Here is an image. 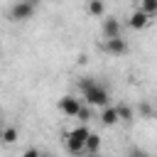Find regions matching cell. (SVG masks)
<instances>
[{
  "mask_svg": "<svg viewBox=\"0 0 157 157\" xmlns=\"http://www.w3.org/2000/svg\"><path fill=\"white\" fill-rule=\"evenodd\" d=\"M98 118H101V123H103V125H108V128H110V125H115V123H118V110H115V105L103 108Z\"/></svg>",
  "mask_w": 157,
  "mask_h": 157,
  "instance_id": "cell-8",
  "label": "cell"
},
{
  "mask_svg": "<svg viewBox=\"0 0 157 157\" xmlns=\"http://www.w3.org/2000/svg\"><path fill=\"white\" fill-rule=\"evenodd\" d=\"M2 130H5V128H2V125H0V142H2Z\"/></svg>",
  "mask_w": 157,
  "mask_h": 157,
  "instance_id": "cell-18",
  "label": "cell"
},
{
  "mask_svg": "<svg viewBox=\"0 0 157 157\" xmlns=\"http://www.w3.org/2000/svg\"><path fill=\"white\" fill-rule=\"evenodd\" d=\"M81 123H88L91 120V105H81V110H78V115H76Z\"/></svg>",
  "mask_w": 157,
  "mask_h": 157,
  "instance_id": "cell-14",
  "label": "cell"
},
{
  "mask_svg": "<svg viewBox=\"0 0 157 157\" xmlns=\"http://www.w3.org/2000/svg\"><path fill=\"white\" fill-rule=\"evenodd\" d=\"M128 157H147V152L142 147H130L128 150Z\"/></svg>",
  "mask_w": 157,
  "mask_h": 157,
  "instance_id": "cell-15",
  "label": "cell"
},
{
  "mask_svg": "<svg viewBox=\"0 0 157 157\" xmlns=\"http://www.w3.org/2000/svg\"><path fill=\"white\" fill-rule=\"evenodd\" d=\"M98 150H101V137L98 132H91L86 140V155H98Z\"/></svg>",
  "mask_w": 157,
  "mask_h": 157,
  "instance_id": "cell-10",
  "label": "cell"
},
{
  "mask_svg": "<svg viewBox=\"0 0 157 157\" xmlns=\"http://www.w3.org/2000/svg\"><path fill=\"white\" fill-rule=\"evenodd\" d=\"M42 157H49V155H42Z\"/></svg>",
  "mask_w": 157,
  "mask_h": 157,
  "instance_id": "cell-20",
  "label": "cell"
},
{
  "mask_svg": "<svg viewBox=\"0 0 157 157\" xmlns=\"http://www.w3.org/2000/svg\"><path fill=\"white\" fill-rule=\"evenodd\" d=\"M88 12L98 17V15H103V12H105V5H103L101 0H91V2H88Z\"/></svg>",
  "mask_w": 157,
  "mask_h": 157,
  "instance_id": "cell-13",
  "label": "cell"
},
{
  "mask_svg": "<svg viewBox=\"0 0 157 157\" xmlns=\"http://www.w3.org/2000/svg\"><path fill=\"white\" fill-rule=\"evenodd\" d=\"M81 101L76 98V96H64L61 101H59V108H61V113L64 115H69V118H76L78 115V110H81Z\"/></svg>",
  "mask_w": 157,
  "mask_h": 157,
  "instance_id": "cell-4",
  "label": "cell"
},
{
  "mask_svg": "<svg viewBox=\"0 0 157 157\" xmlns=\"http://www.w3.org/2000/svg\"><path fill=\"white\" fill-rule=\"evenodd\" d=\"M17 137H20V132H17V128H12V125H7V128L2 130V142H5V145H12V142H17Z\"/></svg>",
  "mask_w": 157,
  "mask_h": 157,
  "instance_id": "cell-11",
  "label": "cell"
},
{
  "mask_svg": "<svg viewBox=\"0 0 157 157\" xmlns=\"http://www.w3.org/2000/svg\"><path fill=\"white\" fill-rule=\"evenodd\" d=\"M140 113H142V115H150V113H152V108H150L147 103H142V105H140Z\"/></svg>",
  "mask_w": 157,
  "mask_h": 157,
  "instance_id": "cell-17",
  "label": "cell"
},
{
  "mask_svg": "<svg viewBox=\"0 0 157 157\" xmlns=\"http://www.w3.org/2000/svg\"><path fill=\"white\" fill-rule=\"evenodd\" d=\"M103 52H108L110 56H123V54L128 52V42H125L123 37H118V39H105V42H103Z\"/></svg>",
  "mask_w": 157,
  "mask_h": 157,
  "instance_id": "cell-5",
  "label": "cell"
},
{
  "mask_svg": "<svg viewBox=\"0 0 157 157\" xmlns=\"http://www.w3.org/2000/svg\"><path fill=\"white\" fill-rule=\"evenodd\" d=\"M78 88H81V96H83L86 105H101V108H108V91H105L98 81H93L91 76H86V78L78 81Z\"/></svg>",
  "mask_w": 157,
  "mask_h": 157,
  "instance_id": "cell-1",
  "label": "cell"
},
{
  "mask_svg": "<svg viewBox=\"0 0 157 157\" xmlns=\"http://www.w3.org/2000/svg\"><path fill=\"white\" fill-rule=\"evenodd\" d=\"M115 110H118V120H120V123H132V118H135V110H132L130 105H125V103H118V105H115Z\"/></svg>",
  "mask_w": 157,
  "mask_h": 157,
  "instance_id": "cell-9",
  "label": "cell"
},
{
  "mask_svg": "<svg viewBox=\"0 0 157 157\" xmlns=\"http://www.w3.org/2000/svg\"><path fill=\"white\" fill-rule=\"evenodd\" d=\"M120 32H123V27H120V20L118 17H105L103 20V37L105 39H118Z\"/></svg>",
  "mask_w": 157,
  "mask_h": 157,
  "instance_id": "cell-6",
  "label": "cell"
},
{
  "mask_svg": "<svg viewBox=\"0 0 157 157\" xmlns=\"http://www.w3.org/2000/svg\"><path fill=\"white\" fill-rule=\"evenodd\" d=\"M150 20H152V17H147V15L142 12V10H135V12L130 15L128 25H130L132 29H142V27H147V25H150Z\"/></svg>",
  "mask_w": 157,
  "mask_h": 157,
  "instance_id": "cell-7",
  "label": "cell"
},
{
  "mask_svg": "<svg viewBox=\"0 0 157 157\" xmlns=\"http://www.w3.org/2000/svg\"><path fill=\"white\" fill-rule=\"evenodd\" d=\"M137 10H142L147 17H155V15H157V0H142Z\"/></svg>",
  "mask_w": 157,
  "mask_h": 157,
  "instance_id": "cell-12",
  "label": "cell"
},
{
  "mask_svg": "<svg viewBox=\"0 0 157 157\" xmlns=\"http://www.w3.org/2000/svg\"><path fill=\"white\" fill-rule=\"evenodd\" d=\"M88 135H91V130H88L86 125H78V128L69 130V132H66V147H69V152H71V155L86 152V140H88Z\"/></svg>",
  "mask_w": 157,
  "mask_h": 157,
  "instance_id": "cell-2",
  "label": "cell"
},
{
  "mask_svg": "<svg viewBox=\"0 0 157 157\" xmlns=\"http://www.w3.org/2000/svg\"><path fill=\"white\" fill-rule=\"evenodd\" d=\"M22 157H42V155H39V150H37V147H27V150L22 152Z\"/></svg>",
  "mask_w": 157,
  "mask_h": 157,
  "instance_id": "cell-16",
  "label": "cell"
},
{
  "mask_svg": "<svg viewBox=\"0 0 157 157\" xmlns=\"http://www.w3.org/2000/svg\"><path fill=\"white\" fill-rule=\"evenodd\" d=\"M34 10H37V5L34 2H15L12 7H10V17L15 20V22H20V20H29L32 15H34Z\"/></svg>",
  "mask_w": 157,
  "mask_h": 157,
  "instance_id": "cell-3",
  "label": "cell"
},
{
  "mask_svg": "<svg viewBox=\"0 0 157 157\" xmlns=\"http://www.w3.org/2000/svg\"><path fill=\"white\" fill-rule=\"evenodd\" d=\"M88 157H101V152H98V155H88Z\"/></svg>",
  "mask_w": 157,
  "mask_h": 157,
  "instance_id": "cell-19",
  "label": "cell"
}]
</instances>
